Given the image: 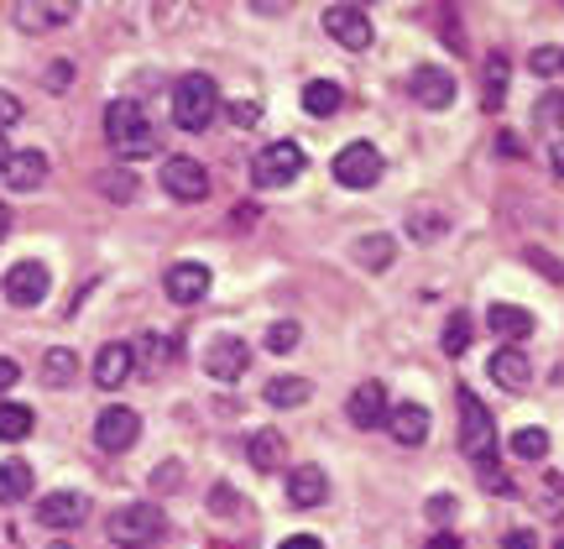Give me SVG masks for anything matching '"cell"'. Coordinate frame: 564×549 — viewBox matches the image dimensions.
<instances>
[{
    "label": "cell",
    "instance_id": "6da1fadb",
    "mask_svg": "<svg viewBox=\"0 0 564 549\" xmlns=\"http://www.w3.org/2000/svg\"><path fill=\"white\" fill-rule=\"evenodd\" d=\"M105 142L116 158H152L158 152V126L137 100H116L105 110Z\"/></svg>",
    "mask_w": 564,
    "mask_h": 549
},
{
    "label": "cell",
    "instance_id": "7a4b0ae2",
    "mask_svg": "<svg viewBox=\"0 0 564 549\" xmlns=\"http://www.w3.org/2000/svg\"><path fill=\"white\" fill-rule=\"evenodd\" d=\"M105 534L116 549H152L167 539V513L158 503H126L105 518Z\"/></svg>",
    "mask_w": 564,
    "mask_h": 549
},
{
    "label": "cell",
    "instance_id": "3957f363",
    "mask_svg": "<svg viewBox=\"0 0 564 549\" xmlns=\"http://www.w3.org/2000/svg\"><path fill=\"white\" fill-rule=\"evenodd\" d=\"M215 116H220V89H215V79H209V74H183V79L173 84V121H178L183 131H204Z\"/></svg>",
    "mask_w": 564,
    "mask_h": 549
},
{
    "label": "cell",
    "instance_id": "277c9868",
    "mask_svg": "<svg viewBox=\"0 0 564 549\" xmlns=\"http://www.w3.org/2000/svg\"><path fill=\"white\" fill-rule=\"evenodd\" d=\"M460 450L476 466H486L497 455V424H491V413L481 408V398L470 387H460Z\"/></svg>",
    "mask_w": 564,
    "mask_h": 549
},
{
    "label": "cell",
    "instance_id": "5b68a950",
    "mask_svg": "<svg viewBox=\"0 0 564 549\" xmlns=\"http://www.w3.org/2000/svg\"><path fill=\"white\" fill-rule=\"evenodd\" d=\"M299 173H303V147L299 142H272L251 158V179H257V189H282V183H293Z\"/></svg>",
    "mask_w": 564,
    "mask_h": 549
},
{
    "label": "cell",
    "instance_id": "8992f818",
    "mask_svg": "<svg viewBox=\"0 0 564 549\" xmlns=\"http://www.w3.org/2000/svg\"><path fill=\"white\" fill-rule=\"evenodd\" d=\"M162 189L178 204H199L209 200V173H204L199 158H167L162 163Z\"/></svg>",
    "mask_w": 564,
    "mask_h": 549
},
{
    "label": "cell",
    "instance_id": "52a82bcc",
    "mask_svg": "<svg viewBox=\"0 0 564 549\" xmlns=\"http://www.w3.org/2000/svg\"><path fill=\"white\" fill-rule=\"evenodd\" d=\"M209 267L204 262H173L167 267V278H162V293L173 299L178 309H194V304H204L209 299Z\"/></svg>",
    "mask_w": 564,
    "mask_h": 549
},
{
    "label": "cell",
    "instance_id": "ba28073f",
    "mask_svg": "<svg viewBox=\"0 0 564 549\" xmlns=\"http://www.w3.org/2000/svg\"><path fill=\"white\" fill-rule=\"evenodd\" d=\"M335 179L345 189H371V183L382 179V152L371 142H350L340 147V158H335Z\"/></svg>",
    "mask_w": 564,
    "mask_h": 549
},
{
    "label": "cell",
    "instance_id": "9c48e42d",
    "mask_svg": "<svg viewBox=\"0 0 564 549\" xmlns=\"http://www.w3.org/2000/svg\"><path fill=\"white\" fill-rule=\"evenodd\" d=\"M0 288H6V304L37 309L42 299H47L53 278H47V267H42V262H17L11 272H6V278H0Z\"/></svg>",
    "mask_w": 564,
    "mask_h": 549
},
{
    "label": "cell",
    "instance_id": "30bf717a",
    "mask_svg": "<svg viewBox=\"0 0 564 549\" xmlns=\"http://www.w3.org/2000/svg\"><path fill=\"white\" fill-rule=\"evenodd\" d=\"M246 366H251V346H246L241 335H215L209 351H204V372L215 383H241Z\"/></svg>",
    "mask_w": 564,
    "mask_h": 549
},
{
    "label": "cell",
    "instance_id": "8fae6325",
    "mask_svg": "<svg viewBox=\"0 0 564 549\" xmlns=\"http://www.w3.org/2000/svg\"><path fill=\"white\" fill-rule=\"evenodd\" d=\"M324 32L340 42V47H350V53L371 47V17H366L361 6H329L324 11Z\"/></svg>",
    "mask_w": 564,
    "mask_h": 549
},
{
    "label": "cell",
    "instance_id": "7c38bea8",
    "mask_svg": "<svg viewBox=\"0 0 564 549\" xmlns=\"http://www.w3.org/2000/svg\"><path fill=\"white\" fill-rule=\"evenodd\" d=\"M137 434H141L137 408H100V419H95V445L100 450L121 455V450L137 445Z\"/></svg>",
    "mask_w": 564,
    "mask_h": 549
},
{
    "label": "cell",
    "instance_id": "4fadbf2b",
    "mask_svg": "<svg viewBox=\"0 0 564 549\" xmlns=\"http://www.w3.org/2000/svg\"><path fill=\"white\" fill-rule=\"evenodd\" d=\"M84 518H89V497L74 487H63V492H47L37 503V524L42 529H79Z\"/></svg>",
    "mask_w": 564,
    "mask_h": 549
},
{
    "label": "cell",
    "instance_id": "5bb4252c",
    "mask_svg": "<svg viewBox=\"0 0 564 549\" xmlns=\"http://www.w3.org/2000/svg\"><path fill=\"white\" fill-rule=\"evenodd\" d=\"M11 21H17L21 32H58V26H68L74 21V6H63V0H17L11 6Z\"/></svg>",
    "mask_w": 564,
    "mask_h": 549
},
{
    "label": "cell",
    "instance_id": "9a60e30c",
    "mask_svg": "<svg viewBox=\"0 0 564 549\" xmlns=\"http://www.w3.org/2000/svg\"><path fill=\"white\" fill-rule=\"evenodd\" d=\"M408 89H413V100H419V105L444 110V105L455 100V74H444V68H434V63H423V68H413V74H408Z\"/></svg>",
    "mask_w": 564,
    "mask_h": 549
},
{
    "label": "cell",
    "instance_id": "2e32d148",
    "mask_svg": "<svg viewBox=\"0 0 564 549\" xmlns=\"http://www.w3.org/2000/svg\"><path fill=\"white\" fill-rule=\"evenodd\" d=\"M387 387L382 383H361L356 392H350V403H345V413H350V424L356 429H382L387 424Z\"/></svg>",
    "mask_w": 564,
    "mask_h": 549
},
{
    "label": "cell",
    "instance_id": "e0dca14e",
    "mask_svg": "<svg viewBox=\"0 0 564 549\" xmlns=\"http://www.w3.org/2000/svg\"><path fill=\"white\" fill-rule=\"evenodd\" d=\"M387 434L398 445H423L429 440V408L423 403H392L387 408Z\"/></svg>",
    "mask_w": 564,
    "mask_h": 549
},
{
    "label": "cell",
    "instance_id": "ac0fdd59",
    "mask_svg": "<svg viewBox=\"0 0 564 549\" xmlns=\"http://www.w3.org/2000/svg\"><path fill=\"white\" fill-rule=\"evenodd\" d=\"M486 372H491V383L507 387V392H528V383H533V366H528V356L518 346H502L486 362Z\"/></svg>",
    "mask_w": 564,
    "mask_h": 549
},
{
    "label": "cell",
    "instance_id": "d6986e66",
    "mask_svg": "<svg viewBox=\"0 0 564 549\" xmlns=\"http://www.w3.org/2000/svg\"><path fill=\"white\" fill-rule=\"evenodd\" d=\"M131 366H137V351L121 346V341H110V346H100V356H95V383H100L105 392H116V387H126Z\"/></svg>",
    "mask_w": 564,
    "mask_h": 549
},
{
    "label": "cell",
    "instance_id": "ffe728a7",
    "mask_svg": "<svg viewBox=\"0 0 564 549\" xmlns=\"http://www.w3.org/2000/svg\"><path fill=\"white\" fill-rule=\"evenodd\" d=\"M37 383L47 387V392H63V387H74V383H79V356H74V351H68V346L42 351Z\"/></svg>",
    "mask_w": 564,
    "mask_h": 549
},
{
    "label": "cell",
    "instance_id": "44dd1931",
    "mask_svg": "<svg viewBox=\"0 0 564 549\" xmlns=\"http://www.w3.org/2000/svg\"><path fill=\"white\" fill-rule=\"evenodd\" d=\"M324 497H329V476L319 466H293L288 476V503L293 508H319Z\"/></svg>",
    "mask_w": 564,
    "mask_h": 549
},
{
    "label": "cell",
    "instance_id": "7402d4cb",
    "mask_svg": "<svg viewBox=\"0 0 564 549\" xmlns=\"http://www.w3.org/2000/svg\"><path fill=\"white\" fill-rule=\"evenodd\" d=\"M486 330L502 335V341H528V335H533V314L518 304H491L486 309Z\"/></svg>",
    "mask_w": 564,
    "mask_h": 549
},
{
    "label": "cell",
    "instance_id": "603a6c76",
    "mask_svg": "<svg viewBox=\"0 0 564 549\" xmlns=\"http://www.w3.org/2000/svg\"><path fill=\"white\" fill-rule=\"evenodd\" d=\"M246 461L257 471H278L288 461V440H282L278 429H257L251 440H246Z\"/></svg>",
    "mask_w": 564,
    "mask_h": 549
},
{
    "label": "cell",
    "instance_id": "cb8c5ba5",
    "mask_svg": "<svg viewBox=\"0 0 564 549\" xmlns=\"http://www.w3.org/2000/svg\"><path fill=\"white\" fill-rule=\"evenodd\" d=\"M507 79H512V63H507V53H491V58H486V74H481V100H486V110H502Z\"/></svg>",
    "mask_w": 564,
    "mask_h": 549
},
{
    "label": "cell",
    "instance_id": "d4e9b609",
    "mask_svg": "<svg viewBox=\"0 0 564 549\" xmlns=\"http://www.w3.org/2000/svg\"><path fill=\"white\" fill-rule=\"evenodd\" d=\"M444 230H449V215H444V209H434V204H413V209H408V236H413V241H440Z\"/></svg>",
    "mask_w": 564,
    "mask_h": 549
},
{
    "label": "cell",
    "instance_id": "484cf974",
    "mask_svg": "<svg viewBox=\"0 0 564 549\" xmlns=\"http://www.w3.org/2000/svg\"><path fill=\"white\" fill-rule=\"evenodd\" d=\"M32 492V466L26 461H0V508H17Z\"/></svg>",
    "mask_w": 564,
    "mask_h": 549
},
{
    "label": "cell",
    "instance_id": "4316f807",
    "mask_svg": "<svg viewBox=\"0 0 564 549\" xmlns=\"http://www.w3.org/2000/svg\"><path fill=\"white\" fill-rule=\"evenodd\" d=\"M392 257H398V241H392V236H382V230H371V236H361V241H356V262H361L366 272H382V267H392Z\"/></svg>",
    "mask_w": 564,
    "mask_h": 549
},
{
    "label": "cell",
    "instance_id": "83f0119b",
    "mask_svg": "<svg viewBox=\"0 0 564 549\" xmlns=\"http://www.w3.org/2000/svg\"><path fill=\"white\" fill-rule=\"evenodd\" d=\"M314 398V383L308 377H272L267 383V403L272 408H303Z\"/></svg>",
    "mask_w": 564,
    "mask_h": 549
},
{
    "label": "cell",
    "instance_id": "f1b7e54d",
    "mask_svg": "<svg viewBox=\"0 0 564 549\" xmlns=\"http://www.w3.org/2000/svg\"><path fill=\"white\" fill-rule=\"evenodd\" d=\"M95 189H100L110 204H131L141 194L137 173H126V168H105V173H95Z\"/></svg>",
    "mask_w": 564,
    "mask_h": 549
},
{
    "label": "cell",
    "instance_id": "f546056e",
    "mask_svg": "<svg viewBox=\"0 0 564 549\" xmlns=\"http://www.w3.org/2000/svg\"><path fill=\"white\" fill-rule=\"evenodd\" d=\"M42 179H47V158H42V152H17L11 168H6V183H11V189H37Z\"/></svg>",
    "mask_w": 564,
    "mask_h": 549
},
{
    "label": "cell",
    "instance_id": "4dcf8cb0",
    "mask_svg": "<svg viewBox=\"0 0 564 549\" xmlns=\"http://www.w3.org/2000/svg\"><path fill=\"white\" fill-rule=\"evenodd\" d=\"M340 105H345L340 84H329V79H314V84H303V110H308V116H335Z\"/></svg>",
    "mask_w": 564,
    "mask_h": 549
},
{
    "label": "cell",
    "instance_id": "1f68e13d",
    "mask_svg": "<svg viewBox=\"0 0 564 549\" xmlns=\"http://www.w3.org/2000/svg\"><path fill=\"white\" fill-rule=\"evenodd\" d=\"M32 424H37V413L26 403H0V440H6V445H11V440H26Z\"/></svg>",
    "mask_w": 564,
    "mask_h": 549
},
{
    "label": "cell",
    "instance_id": "d6a6232c",
    "mask_svg": "<svg viewBox=\"0 0 564 549\" xmlns=\"http://www.w3.org/2000/svg\"><path fill=\"white\" fill-rule=\"evenodd\" d=\"M507 450H512L518 461H544V455H549V434H544V429H518V434L507 440Z\"/></svg>",
    "mask_w": 564,
    "mask_h": 549
},
{
    "label": "cell",
    "instance_id": "836d02e7",
    "mask_svg": "<svg viewBox=\"0 0 564 549\" xmlns=\"http://www.w3.org/2000/svg\"><path fill=\"white\" fill-rule=\"evenodd\" d=\"M533 503H539V513H544V518H564V476H554V471H549L544 482H539V492H533Z\"/></svg>",
    "mask_w": 564,
    "mask_h": 549
},
{
    "label": "cell",
    "instance_id": "e575fe53",
    "mask_svg": "<svg viewBox=\"0 0 564 549\" xmlns=\"http://www.w3.org/2000/svg\"><path fill=\"white\" fill-rule=\"evenodd\" d=\"M470 335H476V325H470V314H449V325H444V356H465V346H470Z\"/></svg>",
    "mask_w": 564,
    "mask_h": 549
},
{
    "label": "cell",
    "instance_id": "d590c367",
    "mask_svg": "<svg viewBox=\"0 0 564 549\" xmlns=\"http://www.w3.org/2000/svg\"><path fill=\"white\" fill-rule=\"evenodd\" d=\"M533 126H539V131H564V95L560 89H549L544 100L533 105Z\"/></svg>",
    "mask_w": 564,
    "mask_h": 549
},
{
    "label": "cell",
    "instance_id": "8d00e7d4",
    "mask_svg": "<svg viewBox=\"0 0 564 549\" xmlns=\"http://www.w3.org/2000/svg\"><path fill=\"white\" fill-rule=\"evenodd\" d=\"M528 68H533V74H544V79L564 74V47H533V53H528Z\"/></svg>",
    "mask_w": 564,
    "mask_h": 549
},
{
    "label": "cell",
    "instance_id": "74e56055",
    "mask_svg": "<svg viewBox=\"0 0 564 549\" xmlns=\"http://www.w3.org/2000/svg\"><path fill=\"white\" fill-rule=\"evenodd\" d=\"M74 74H79V68H74L68 58H53V63H47V74H42V89L63 95V89H74Z\"/></svg>",
    "mask_w": 564,
    "mask_h": 549
},
{
    "label": "cell",
    "instance_id": "f35d334b",
    "mask_svg": "<svg viewBox=\"0 0 564 549\" xmlns=\"http://www.w3.org/2000/svg\"><path fill=\"white\" fill-rule=\"evenodd\" d=\"M141 362H147V372H152V366H167L173 362V341H162V335H141Z\"/></svg>",
    "mask_w": 564,
    "mask_h": 549
},
{
    "label": "cell",
    "instance_id": "ab89813d",
    "mask_svg": "<svg viewBox=\"0 0 564 549\" xmlns=\"http://www.w3.org/2000/svg\"><path fill=\"white\" fill-rule=\"evenodd\" d=\"M293 346H299V325H293V320L267 325V351H272V356H282V351H293Z\"/></svg>",
    "mask_w": 564,
    "mask_h": 549
},
{
    "label": "cell",
    "instance_id": "60d3db41",
    "mask_svg": "<svg viewBox=\"0 0 564 549\" xmlns=\"http://www.w3.org/2000/svg\"><path fill=\"white\" fill-rule=\"evenodd\" d=\"M481 487H491L497 497H518V482H512L497 461H486V466H481Z\"/></svg>",
    "mask_w": 564,
    "mask_h": 549
},
{
    "label": "cell",
    "instance_id": "b9f144b4",
    "mask_svg": "<svg viewBox=\"0 0 564 549\" xmlns=\"http://www.w3.org/2000/svg\"><path fill=\"white\" fill-rule=\"evenodd\" d=\"M225 116H230V126L251 131V126L262 121V105H257V100H230V105H225Z\"/></svg>",
    "mask_w": 564,
    "mask_h": 549
},
{
    "label": "cell",
    "instance_id": "7bdbcfd3",
    "mask_svg": "<svg viewBox=\"0 0 564 549\" xmlns=\"http://www.w3.org/2000/svg\"><path fill=\"white\" fill-rule=\"evenodd\" d=\"M528 262L539 267V272H544L549 283H564V267L554 262V257H549V251H539V246H528Z\"/></svg>",
    "mask_w": 564,
    "mask_h": 549
},
{
    "label": "cell",
    "instance_id": "ee69618b",
    "mask_svg": "<svg viewBox=\"0 0 564 549\" xmlns=\"http://www.w3.org/2000/svg\"><path fill=\"white\" fill-rule=\"evenodd\" d=\"M440 37H449V47L465 53V32H460V17H455V11H444L440 17Z\"/></svg>",
    "mask_w": 564,
    "mask_h": 549
},
{
    "label": "cell",
    "instance_id": "f6af8a7d",
    "mask_svg": "<svg viewBox=\"0 0 564 549\" xmlns=\"http://www.w3.org/2000/svg\"><path fill=\"white\" fill-rule=\"evenodd\" d=\"M17 121H21V100H17V95H6V89H0V137H6V131H11Z\"/></svg>",
    "mask_w": 564,
    "mask_h": 549
},
{
    "label": "cell",
    "instance_id": "bcb514c9",
    "mask_svg": "<svg viewBox=\"0 0 564 549\" xmlns=\"http://www.w3.org/2000/svg\"><path fill=\"white\" fill-rule=\"evenodd\" d=\"M429 518H434V524H449V518H455V497H449V492L429 497Z\"/></svg>",
    "mask_w": 564,
    "mask_h": 549
},
{
    "label": "cell",
    "instance_id": "7dc6e473",
    "mask_svg": "<svg viewBox=\"0 0 564 549\" xmlns=\"http://www.w3.org/2000/svg\"><path fill=\"white\" fill-rule=\"evenodd\" d=\"M209 508H215V513H236V508H241V497H236V492L220 482V487L209 492Z\"/></svg>",
    "mask_w": 564,
    "mask_h": 549
},
{
    "label": "cell",
    "instance_id": "c3c4849f",
    "mask_svg": "<svg viewBox=\"0 0 564 549\" xmlns=\"http://www.w3.org/2000/svg\"><path fill=\"white\" fill-rule=\"evenodd\" d=\"M21 383V366L11 362V356H0V392H6V387H17Z\"/></svg>",
    "mask_w": 564,
    "mask_h": 549
},
{
    "label": "cell",
    "instance_id": "681fc988",
    "mask_svg": "<svg viewBox=\"0 0 564 549\" xmlns=\"http://www.w3.org/2000/svg\"><path fill=\"white\" fill-rule=\"evenodd\" d=\"M278 549H324V545H319V534H293V539H282Z\"/></svg>",
    "mask_w": 564,
    "mask_h": 549
},
{
    "label": "cell",
    "instance_id": "f907efd6",
    "mask_svg": "<svg viewBox=\"0 0 564 549\" xmlns=\"http://www.w3.org/2000/svg\"><path fill=\"white\" fill-rule=\"evenodd\" d=\"M502 545H507V549H539V545H533V534H528V529H512V534H507V539H502Z\"/></svg>",
    "mask_w": 564,
    "mask_h": 549
},
{
    "label": "cell",
    "instance_id": "816d5d0a",
    "mask_svg": "<svg viewBox=\"0 0 564 549\" xmlns=\"http://www.w3.org/2000/svg\"><path fill=\"white\" fill-rule=\"evenodd\" d=\"M178 476H183V471H178V466H162V471H158V476H152V487H173V482H178Z\"/></svg>",
    "mask_w": 564,
    "mask_h": 549
},
{
    "label": "cell",
    "instance_id": "f5cc1de1",
    "mask_svg": "<svg viewBox=\"0 0 564 549\" xmlns=\"http://www.w3.org/2000/svg\"><path fill=\"white\" fill-rule=\"evenodd\" d=\"M423 549H460V539H455V534H434Z\"/></svg>",
    "mask_w": 564,
    "mask_h": 549
},
{
    "label": "cell",
    "instance_id": "db71d44e",
    "mask_svg": "<svg viewBox=\"0 0 564 549\" xmlns=\"http://www.w3.org/2000/svg\"><path fill=\"white\" fill-rule=\"evenodd\" d=\"M549 168H554V179H564V142H554V152H549Z\"/></svg>",
    "mask_w": 564,
    "mask_h": 549
},
{
    "label": "cell",
    "instance_id": "11a10c76",
    "mask_svg": "<svg viewBox=\"0 0 564 549\" xmlns=\"http://www.w3.org/2000/svg\"><path fill=\"white\" fill-rule=\"evenodd\" d=\"M11 158H17V147H11L6 137H0V179H6V168H11Z\"/></svg>",
    "mask_w": 564,
    "mask_h": 549
},
{
    "label": "cell",
    "instance_id": "9f6ffc18",
    "mask_svg": "<svg viewBox=\"0 0 564 549\" xmlns=\"http://www.w3.org/2000/svg\"><path fill=\"white\" fill-rule=\"evenodd\" d=\"M6 230H11V209L0 204V241H6Z\"/></svg>",
    "mask_w": 564,
    "mask_h": 549
},
{
    "label": "cell",
    "instance_id": "6f0895ef",
    "mask_svg": "<svg viewBox=\"0 0 564 549\" xmlns=\"http://www.w3.org/2000/svg\"><path fill=\"white\" fill-rule=\"evenodd\" d=\"M554 549H564V534H560V545H554Z\"/></svg>",
    "mask_w": 564,
    "mask_h": 549
}]
</instances>
